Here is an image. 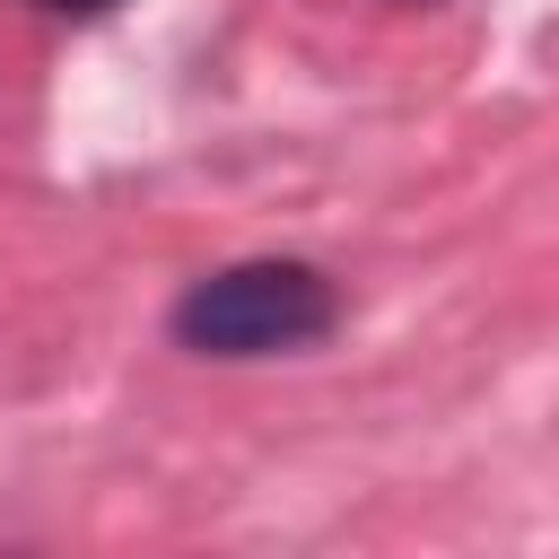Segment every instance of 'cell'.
<instances>
[{"label": "cell", "mask_w": 559, "mask_h": 559, "mask_svg": "<svg viewBox=\"0 0 559 559\" xmlns=\"http://www.w3.org/2000/svg\"><path fill=\"white\" fill-rule=\"evenodd\" d=\"M332 332V280L306 262H236L210 271L201 288H183L175 306V341L210 349V358H271V349H306Z\"/></svg>", "instance_id": "obj_1"}, {"label": "cell", "mask_w": 559, "mask_h": 559, "mask_svg": "<svg viewBox=\"0 0 559 559\" xmlns=\"http://www.w3.org/2000/svg\"><path fill=\"white\" fill-rule=\"evenodd\" d=\"M52 9H114V0H52Z\"/></svg>", "instance_id": "obj_2"}]
</instances>
